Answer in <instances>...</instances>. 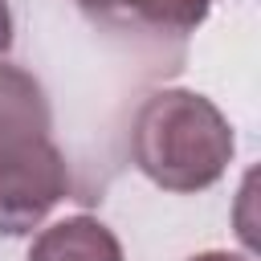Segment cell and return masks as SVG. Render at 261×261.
<instances>
[{
	"label": "cell",
	"mask_w": 261,
	"mask_h": 261,
	"mask_svg": "<svg viewBox=\"0 0 261 261\" xmlns=\"http://www.w3.org/2000/svg\"><path fill=\"white\" fill-rule=\"evenodd\" d=\"M216 0H114L118 12L135 16L139 24L163 29V33H192L208 20Z\"/></svg>",
	"instance_id": "cell-5"
},
{
	"label": "cell",
	"mask_w": 261,
	"mask_h": 261,
	"mask_svg": "<svg viewBox=\"0 0 261 261\" xmlns=\"http://www.w3.org/2000/svg\"><path fill=\"white\" fill-rule=\"evenodd\" d=\"M237 139L220 106L196 90H155L130 122V159L163 192H204L232 163Z\"/></svg>",
	"instance_id": "cell-1"
},
{
	"label": "cell",
	"mask_w": 261,
	"mask_h": 261,
	"mask_svg": "<svg viewBox=\"0 0 261 261\" xmlns=\"http://www.w3.org/2000/svg\"><path fill=\"white\" fill-rule=\"evenodd\" d=\"M29 261H122V245L102 220L65 216L33 241Z\"/></svg>",
	"instance_id": "cell-4"
},
{
	"label": "cell",
	"mask_w": 261,
	"mask_h": 261,
	"mask_svg": "<svg viewBox=\"0 0 261 261\" xmlns=\"http://www.w3.org/2000/svg\"><path fill=\"white\" fill-rule=\"evenodd\" d=\"M69 192L65 155L53 139L0 159V237L33 232Z\"/></svg>",
	"instance_id": "cell-2"
},
{
	"label": "cell",
	"mask_w": 261,
	"mask_h": 261,
	"mask_svg": "<svg viewBox=\"0 0 261 261\" xmlns=\"http://www.w3.org/2000/svg\"><path fill=\"white\" fill-rule=\"evenodd\" d=\"M192 261H253L249 253H228V249H208V253H196Z\"/></svg>",
	"instance_id": "cell-6"
},
{
	"label": "cell",
	"mask_w": 261,
	"mask_h": 261,
	"mask_svg": "<svg viewBox=\"0 0 261 261\" xmlns=\"http://www.w3.org/2000/svg\"><path fill=\"white\" fill-rule=\"evenodd\" d=\"M82 8H90V12H102V16H110V12H118L114 8V0H77Z\"/></svg>",
	"instance_id": "cell-8"
},
{
	"label": "cell",
	"mask_w": 261,
	"mask_h": 261,
	"mask_svg": "<svg viewBox=\"0 0 261 261\" xmlns=\"http://www.w3.org/2000/svg\"><path fill=\"white\" fill-rule=\"evenodd\" d=\"M49 130H53V110L41 82L20 65L0 61V159L33 143H45Z\"/></svg>",
	"instance_id": "cell-3"
},
{
	"label": "cell",
	"mask_w": 261,
	"mask_h": 261,
	"mask_svg": "<svg viewBox=\"0 0 261 261\" xmlns=\"http://www.w3.org/2000/svg\"><path fill=\"white\" fill-rule=\"evenodd\" d=\"M12 45V12H8V0H0V53Z\"/></svg>",
	"instance_id": "cell-7"
}]
</instances>
